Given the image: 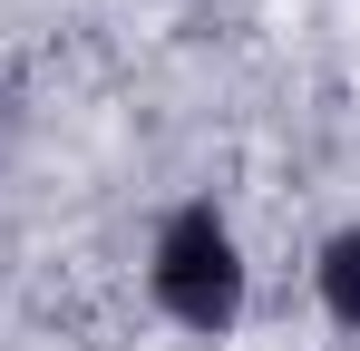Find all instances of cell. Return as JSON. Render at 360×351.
<instances>
[{
  "mask_svg": "<svg viewBox=\"0 0 360 351\" xmlns=\"http://www.w3.org/2000/svg\"><path fill=\"white\" fill-rule=\"evenodd\" d=\"M146 302L195 332V342H224L243 332V312H253V264H243V234L234 215L214 205V195H176L156 234H146Z\"/></svg>",
  "mask_w": 360,
  "mask_h": 351,
  "instance_id": "6da1fadb",
  "label": "cell"
},
{
  "mask_svg": "<svg viewBox=\"0 0 360 351\" xmlns=\"http://www.w3.org/2000/svg\"><path fill=\"white\" fill-rule=\"evenodd\" d=\"M311 302H321L331 332L360 342V225H331V234H321V254H311Z\"/></svg>",
  "mask_w": 360,
  "mask_h": 351,
  "instance_id": "7a4b0ae2",
  "label": "cell"
}]
</instances>
